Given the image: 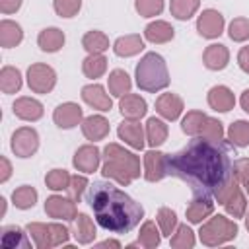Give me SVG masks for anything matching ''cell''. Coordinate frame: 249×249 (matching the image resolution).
I'll use <instances>...</instances> for the list:
<instances>
[{"label": "cell", "instance_id": "obj_22", "mask_svg": "<svg viewBox=\"0 0 249 249\" xmlns=\"http://www.w3.org/2000/svg\"><path fill=\"white\" fill-rule=\"evenodd\" d=\"M27 233L21 228H18V226H6V228H2V235H0L2 249H29L31 243L27 239Z\"/></svg>", "mask_w": 249, "mask_h": 249}, {"label": "cell", "instance_id": "obj_3", "mask_svg": "<svg viewBox=\"0 0 249 249\" xmlns=\"http://www.w3.org/2000/svg\"><path fill=\"white\" fill-rule=\"evenodd\" d=\"M134 78L140 89L156 93L163 88L169 86V72H167V64L163 60L161 54L158 53H146L140 62L136 64L134 70Z\"/></svg>", "mask_w": 249, "mask_h": 249}, {"label": "cell", "instance_id": "obj_5", "mask_svg": "<svg viewBox=\"0 0 249 249\" xmlns=\"http://www.w3.org/2000/svg\"><path fill=\"white\" fill-rule=\"evenodd\" d=\"M27 86L35 93H49L56 86V72L49 64L35 62L27 68Z\"/></svg>", "mask_w": 249, "mask_h": 249}, {"label": "cell", "instance_id": "obj_45", "mask_svg": "<svg viewBox=\"0 0 249 249\" xmlns=\"http://www.w3.org/2000/svg\"><path fill=\"white\" fill-rule=\"evenodd\" d=\"M134 8L142 18H154L161 14L163 0H134Z\"/></svg>", "mask_w": 249, "mask_h": 249}, {"label": "cell", "instance_id": "obj_32", "mask_svg": "<svg viewBox=\"0 0 249 249\" xmlns=\"http://www.w3.org/2000/svg\"><path fill=\"white\" fill-rule=\"evenodd\" d=\"M107 70V58L103 54H88L82 62V72L86 78H99Z\"/></svg>", "mask_w": 249, "mask_h": 249}, {"label": "cell", "instance_id": "obj_30", "mask_svg": "<svg viewBox=\"0 0 249 249\" xmlns=\"http://www.w3.org/2000/svg\"><path fill=\"white\" fill-rule=\"evenodd\" d=\"M107 84H109L111 95H115V97H123V95H126V93H130V86H132L130 76H128L124 70H121V68H115V70L109 74Z\"/></svg>", "mask_w": 249, "mask_h": 249}, {"label": "cell", "instance_id": "obj_18", "mask_svg": "<svg viewBox=\"0 0 249 249\" xmlns=\"http://www.w3.org/2000/svg\"><path fill=\"white\" fill-rule=\"evenodd\" d=\"M208 105L214 109V111H220V113H228L233 109L235 105V95L230 88L226 86H214L210 88L208 91Z\"/></svg>", "mask_w": 249, "mask_h": 249}, {"label": "cell", "instance_id": "obj_42", "mask_svg": "<svg viewBox=\"0 0 249 249\" xmlns=\"http://www.w3.org/2000/svg\"><path fill=\"white\" fill-rule=\"evenodd\" d=\"M195 245V233L187 224L177 226V230L171 235V247L175 249H191Z\"/></svg>", "mask_w": 249, "mask_h": 249}, {"label": "cell", "instance_id": "obj_46", "mask_svg": "<svg viewBox=\"0 0 249 249\" xmlns=\"http://www.w3.org/2000/svg\"><path fill=\"white\" fill-rule=\"evenodd\" d=\"M53 6L60 18H74L82 8V0H53Z\"/></svg>", "mask_w": 249, "mask_h": 249}, {"label": "cell", "instance_id": "obj_56", "mask_svg": "<svg viewBox=\"0 0 249 249\" xmlns=\"http://www.w3.org/2000/svg\"><path fill=\"white\" fill-rule=\"evenodd\" d=\"M97 247H115V249H119V247H121V243H119V241H115V239H105V241L97 243Z\"/></svg>", "mask_w": 249, "mask_h": 249}, {"label": "cell", "instance_id": "obj_25", "mask_svg": "<svg viewBox=\"0 0 249 249\" xmlns=\"http://www.w3.org/2000/svg\"><path fill=\"white\" fill-rule=\"evenodd\" d=\"M144 49V39L136 33H130V35H123L115 41L113 45V51L117 56H134L138 54L140 51Z\"/></svg>", "mask_w": 249, "mask_h": 249}, {"label": "cell", "instance_id": "obj_48", "mask_svg": "<svg viewBox=\"0 0 249 249\" xmlns=\"http://www.w3.org/2000/svg\"><path fill=\"white\" fill-rule=\"evenodd\" d=\"M86 187H88V179H86L84 175H72L66 193H68V196H70L74 202H80V198H82Z\"/></svg>", "mask_w": 249, "mask_h": 249}, {"label": "cell", "instance_id": "obj_1", "mask_svg": "<svg viewBox=\"0 0 249 249\" xmlns=\"http://www.w3.org/2000/svg\"><path fill=\"white\" fill-rule=\"evenodd\" d=\"M231 142L224 138H193L185 148L167 156V175L185 181L193 195L216 196L233 179Z\"/></svg>", "mask_w": 249, "mask_h": 249}, {"label": "cell", "instance_id": "obj_36", "mask_svg": "<svg viewBox=\"0 0 249 249\" xmlns=\"http://www.w3.org/2000/svg\"><path fill=\"white\" fill-rule=\"evenodd\" d=\"M101 173H103L105 177H109V179H115L119 185H124V187L132 183V175H130L121 163H117V161H113V160H105V161H103Z\"/></svg>", "mask_w": 249, "mask_h": 249}, {"label": "cell", "instance_id": "obj_50", "mask_svg": "<svg viewBox=\"0 0 249 249\" xmlns=\"http://www.w3.org/2000/svg\"><path fill=\"white\" fill-rule=\"evenodd\" d=\"M233 177L237 179V183H247L249 181V158H237L233 161Z\"/></svg>", "mask_w": 249, "mask_h": 249}, {"label": "cell", "instance_id": "obj_17", "mask_svg": "<svg viewBox=\"0 0 249 249\" xmlns=\"http://www.w3.org/2000/svg\"><path fill=\"white\" fill-rule=\"evenodd\" d=\"M156 111L165 121H175L183 113V99L177 93H161L156 99Z\"/></svg>", "mask_w": 249, "mask_h": 249}, {"label": "cell", "instance_id": "obj_24", "mask_svg": "<svg viewBox=\"0 0 249 249\" xmlns=\"http://www.w3.org/2000/svg\"><path fill=\"white\" fill-rule=\"evenodd\" d=\"M64 39H66V37H64V33H62L58 27H47V29H43V31L39 33L37 45H39V49L45 51V53H56V51L62 49Z\"/></svg>", "mask_w": 249, "mask_h": 249}, {"label": "cell", "instance_id": "obj_33", "mask_svg": "<svg viewBox=\"0 0 249 249\" xmlns=\"http://www.w3.org/2000/svg\"><path fill=\"white\" fill-rule=\"evenodd\" d=\"M12 202H14V206L19 208V210L33 208L35 202H37V191H35L31 185H21V187H18V189L12 193Z\"/></svg>", "mask_w": 249, "mask_h": 249}, {"label": "cell", "instance_id": "obj_29", "mask_svg": "<svg viewBox=\"0 0 249 249\" xmlns=\"http://www.w3.org/2000/svg\"><path fill=\"white\" fill-rule=\"evenodd\" d=\"M82 47L89 53V54H103L107 49H109V37L103 33V31H88L84 37H82Z\"/></svg>", "mask_w": 249, "mask_h": 249}, {"label": "cell", "instance_id": "obj_57", "mask_svg": "<svg viewBox=\"0 0 249 249\" xmlns=\"http://www.w3.org/2000/svg\"><path fill=\"white\" fill-rule=\"evenodd\" d=\"M245 228H247V231H249V214L245 216Z\"/></svg>", "mask_w": 249, "mask_h": 249}, {"label": "cell", "instance_id": "obj_14", "mask_svg": "<svg viewBox=\"0 0 249 249\" xmlns=\"http://www.w3.org/2000/svg\"><path fill=\"white\" fill-rule=\"evenodd\" d=\"M119 109H121V115L128 121H138L146 115L148 111V105H146V99L136 95V93H126L121 97L119 101Z\"/></svg>", "mask_w": 249, "mask_h": 249}, {"label": "cell", "instance_id": "obj_55", "mask_svg": "<svg viewBox=\"0 0 249 249\" xmlns=\"http://www.w3.org/2000/svg\"><path fill=\"white\" fill-rule=\"evenodd\" d=\"M239 103H241V109H243L245 113H249V89H245V91L241 93Z\"/></svg>", "mask_w": 249, "mask_h": 249}, {"label": "cell", "instance_id": "obj_53", "mask_svg": "<svg viewBox=\"0 0 249 249\" xmlns=\"http://www.w3.org/2000/svg\"><path fill=\"white\" fill-rule=\"evenodd\" d=\"M237 64L245 74H249V45L241 47V51L237 53Z\"/></svg>", "mask_w": 249, "mask_h": 249}, {"label": "cell", "instance_id": "obj_15", "mask_svg": "<svg viewBox=\"0 0 249 249\" xmlns=\"http://www.w3.org/2000/svg\"><path fill=\"white\" fill-rule=\"evenodd\" d=\"M117 134L130 148H134V150H142L144 148V136H146V132H144V128H142L140 123H136V121H123L119 124V128H117Z\"/></svg>", "mask_w": 249, "mask_h": 249}, {"label": "cell", "instance_id": "obj_2", "mask_svg": "<svg viewBox=\"0 0 249 249\" xmlns=\"http://www.w3.org/2000/svg\"><path fill=\"white\" fill-rule=\"evenodd\" d=\"M88 204L93 210L95 222L113 233H128L144 218L140 202L105 181H93L88 191Z\"/></svg>", "mask_w": 249, "mask_h": 249}, {"label": "cell", "instance_id": "obj_41", "mask_svg": "<svg viewBox=\"0 0 249 249\" xmlns=\"http://www.w3.org/2000/svg\"><path fill=\"white\" fill-rule=\"evenodd\" d=\"M204 119H206V115H204L202 111H189V113L183 117V121H181V128H183V132L189 134V136H196V134H200V128H202Z\"/></svg>", "mask_w": 249, "mask_h": 249}, {"label": "cell", "instance_id": "obj_39", "mask_svg": "<svg viewBox=\"0 0 249 249\" xmlns=\"http://www.w3.org/2000/svg\"><path fill=\"white\" fill-rule=\"evenodd\" d=\"M70 179H72V175L66 169H51L45 175V185L51 191H66L70 185Z\"/></svg>", "mask_w": 249, "mask_h": 249}, {"label": "cell", "instance_id": "obj_49", "mask_svg": "<svg viewBox=\"0 0 249 249\" xmlns=\"http://www.w3.org/2000/svg\"><path fill=\"white\" fill-rule=\"evenodd\" d=\"M49 228H51V239H53V247L68 243L70 231H68V228H66V226H62V224H49Z\"/></svg>", "mask_w": 249, "mask_h": 249}, {"label": "cell", "instance_id": "obj_6", "mask_svg": "<svg viewBox=\"0 0 249 249\" xmlns=\"http://www.w3.org/2000/svg\"><path fill=\"white\" fill-rule=\"evenodd\" d=\"M10 146L18 158H31L39 148V134L31 126H21L12 134Z\"/></svg>", "mask_w": 249, "mask_h": 249}, {"label": "cell", "instance_id": "obj_47", "mask_svg": "<svg viewBox=\"0 0 249 249\" xmlns=\"http://www.w3.org/2000/svg\"><path fill=\"white\" fill-rule=\"evenodd\" d=\"M200 136H206V138H224V126L218 119H212V117H206L204 123H202V128H200Z\"/></svg>", "mask_w": 249, "mask_h": 249}, {"label": "cell", "instance_id": "obj_37", "mask_svg": "<svg viewBox=\"0 0 249 249\" xmlns=\"http://www.w3.org/2000/svg\"><path fill=\"white\" fill-rule=\"evenodd\" d=\"M228 140L237 146V148H245L249 146V123L247 121H235L230 124L228 128Z\"/></svg>", "mask_w": 249, "mask_h": 249}, {"label": "cell", "instance_id": "obj_4", "mask_svg": "<svg viewBox=\"0 0 249 249\" xmlns=\"http://www.w3.org/2000/svg\"><path fill=\"white\" fill-rule=\"evenodd\" d=\"M235 235H237V224L222 214L210 218L206 224L200 226V231H198V237L206 247H218L222 243L235 239Z\"/></svg>", "mask_w": 249, "mask_h": 249}, {"label": "cell", "instance_id": "obj_23", "mask_svg": "<svg viewBox=\"0 0 249 249\" xmlns=\"http://www.w3.org/2000/svg\"><path fill=\"white\" fill-rule=\"evenodd\" d=\"M97 231H95V224L93 220L84 214V212H78L76 218H74V237L78 243L86 245V243H91L95 239Z\"/></svg>", "mask_w": 249, "mask_h": 249}, {"label": "cell", "instance_id": "obj_16", "mask_svg": "<svg viewBox=\"0 0 249 249\" xmlns=\"http://www.w3.org/2000/svg\"><path fill=\"white\" fill-rule=\"evenodd\" d=\"M202 62L208 70H224L230 62V51L222 43H212L204 49Z\"/></svg>", "mask_w": 249, "mask_h": 249}, {"label": "cell", "instance_id": "obj_43", "mask_svg": "<svg viewBox=\"0 0 249 249\" xmlns=\"http://www.w3.org/2000/svg\"><path fill=\"white\" fill-rule=\"evenodd\" d=\"M224 208H226V212H228L230 216H233V218H243V216H245V210H247V200H245L243 193L237 189V191L224 202Z\"/></svg>", "mask_w": 249, "mask_h": 249}, {"label": "cell", "instance_id": "obj_54", "mask_svg": "<svg viewBox=\"0 0 249 249\" xmlns=\"http://www.w3.org/2000/svg\"><path fill=\"white\" fill-rule=\"evenodd\" d=\"M10 175H12V163L8 161L6 156H2L0 158V183H6L10 179Z\"/></svg>", "mask_w": 249, "mask_h": 249}, {"label": "cell", "instance_id": "obj_44", "mask_svg": "<svg viewBox=\"0 0 249 249\" xmlns=\"http://www.w3.org/2000/svg\"><path fill=\"white\" fill-rule=\"evenodd\" d=\"M228 33H230V39L231 41H237V43L247 41L249 39V19L247 18H235V19H231Z\"/></svg>", "mask_w": 249, "mask_h": 249}, {"label": "cell", "instance_id": "obj_35", "mask_svg": "<svg viewBox=\"0 0 249 249\" xmlns=\"http://www.w3.org/2000/svg\"><path fill=\"white\" fill-rule=\"evenodd\" d=\"M198 6H200V0H171L169 2V12H171L173 18L185 21V19H191L195 16Z\"/></svg>", "mask_w": 249, "mask_h": 249}, {"label": "cell", "instance_id": "obj_21", "mask_svg": "<svg viewBox=\"0 0 249 249\" xmlns=\"http://www.w3.org/2000/svg\"><path fill=\"white\" fill-rule=\"evenodd\" d=\"M214 212V202L210 200V196H202V195H195V198L191 200V204L185 210V216L191 224H200L204 218H208Z\"/></svg>", "mask_w": 249, "mask_h": 249}, {"label": "cell", "instance_id": "obj_11", "mask_svg": "<svg viewBox=\"0 0 249 249\" xmlns=\"http://www.w3.org/2000/svg\"><path fill=\"white\" fill-rule=\"evenodd\" d=\"M53 121L58 128H74L76 124H80L84 121L82 107L78 103H72V101L60 103L53 113Z\"/></svg>", "mask_w": 249, "mask_h": 249}, {"label": "cell", "instance_id": "obj_19", "mask_svg": "<svg viewBox=\"0 0 249 249\" xmlns=\"http://www.w3.org/2000/svg\"><path fill=\"white\" fill-rule=\"evenodd\" d=\"M12 109L14 115L21 121H39L43 117V103L33 97H18Z\"/></svg>", "mask_w": 249, "mask_h": 249}, {"label": "cell", "instance_id": "obj_40", "mask_svg": "<svg viewBox=\"0 0 249 249\" xmlns=\"http://www.w3.org/2000/svg\"><path fill=\"white\" fill-rule=\"evenodd\" d=\"M158 226H160V230H161V235L171 237L173 231L177 230V214H175L171 208L161 206V208L158 210Z\"/></svg>", "mask_w": 249, "mask_h": 249}, {"label": "cell", "instance_id": "obj_38", "mask_svg": "<svg viewBox=\"0 0 249 249\" xmlns=\"http://www.w3.org/2000/svg\"><path fill=\"white\" fill-rule=\"evenodd\" d=\"M160 239H161V233L158 231L156 224L154 222H144L142 228H140V233H138V245L146 247V249H154L160 245Z\"/></svg>", "mask_w": 249, "mask_h": 249}, {"label": "cell", "instance_id": "obj_12", "mask_svg": "<svg viewBox=\"0 0 249 249\" xmlns=\"http://www.w3.org/2000/svg\"><path fill=\"white\" fill-rule=\"evenodd\" d=\"M99 161H101V152L97 146L93 144H84L76 150L74 158H72V163L78 171H84V173H93L97 167H99Z\"/></svg>", "mask_w": 249, "mask_h": 249}, {"label": "cell", "instance_id": "obj_34", "mask_svg": "<svg viewBox=\"0 0 249 249\" xmlns=\"http://www.w3.org/2000/svg\"><path fill=\"white\" fill-rule=\"evenodd\" d=\"M27 231H29L31 239L35 241V245H37L39 249H49V247H53V239H51V228H49V224L29 222V224H27Z\"/></svg>", "mask_w": 249, "mask_h": 249}, {"label": "cell", "instance_id": "obj_13", "mask_svg": "<svg viewBox=\"0 0 249 249\" xmlns=\"http://www.w3.org/2000/svg\"><path fill=\"white\" fill-rule=\"evenodd\" d=\"M82 99L89 107H93L97 111H109L113 107V101H111L109 93H105L103 86H99V84H88V86H84L82 88Z\"/></svg>", "mask_w": 249, "mask_h": 249}, {"label": "cell", "instance_id": "obj_10", "mask_svg": "<svg viewBox=\"0 0 249 249\" xmlns=\"http://www.w3.org/2000/svg\"><path fill=\"white\" fill-rule=\"evenodd\" d=\"M167 175V154L160 150H148L144 154V177L146 181H161Z\"/></svg>", "mask_w": 249, "mask_h": 249}, {"label": "cell", "instance_id": "obj_51", "mask_svg": "<svg viewBox=\"0 0 249 249\" xmlns=\"http://www.w3.org/2000/svg\"><path fill=\"white\" fill-rule=\"evenodd\" d=\"M237 189H239V185H237V179L233 177L230 183H226V185L216 193V200H218V204H224V202H226V200H228V198H230Z\"/></svg>", "mask_w": 249, "mask_h": 249}, {"label": "cell", "instance_id": "obj_31", "mask_svg": "<svg viewBox=\"0 0 249 249\" xmlns=\"http://www.w3.org/2000/svg\"><path fill=\"white\" fill-rule=\"evenodd\" d=\"M21 88V72L14 66H4L0 70V89L4 93H16Z\"/></svg>", "mask_w": 249, "mask_h": 249}, {"label": "cell", "instance_id": "obj_52", "mask_svg": "<svg viewBox=\"0 0 249 249\" xmlns=\"http://www.w3.org/2000/svg\"><path fill=\"white\" fill-rule=\"evenodd\" d=\"M21 8V0H0V12L2 14H14Z\"/></svg>", "mask_w": 249, "mask_h": 249}, {"label": "cell", "instance_id": "obj_58", "mask_svg": "<svg viewBox=\"0 0 249 249\" xmlns=\"http://www.w3.org/2000/svg\"><path fill=\"white\" fill-rule=\"evenodd\" d=\"M245 191H247V195H249V181L245 183Z\"/></svg>", "mask_w": 249, "mask_h": 249}, {"label": "cell", "instance_id": "obj_8", "mask_svg": "<svg viewBox=\"0 0 249 249\" xmlns=\"http://www.w3.org/2000/svg\"><path fill=\"white\" fill-rule=\"evenodd\" d=\"M45 212H47L49 218L64 220V222L74 220L76 214H78L76 202L70 196H60V195H53L45 200Z\"/></svg>", "mask_w": 249, "mask_h": 249}, {"label": "cell", "instance_id": "obj_26", "mask_svg": "<svg viewBox=\"0 0 249 249\" xmlns=\"http://www.w3.org/2000/svg\"><path fill=\"white\" fill-rule=\"evenodd\" d=\"M23 39V31L21 25L12 21V19H2L0 21V45L4 49H12L18 47Z\"/></svg>", "mask_w": 249, "mask_h": 249}, {"label": "cell", "instance_id": "obj_28", "mask_svg": "<svg viewBox=\"0 0 249 249\" xmlns=\"http://www.w3.org/2000/svg\"><path fill=\"white\" fill-rule=\"evenodd\" d=\"M146 140L152 148H158L161 146L165 140H167V124L161 121V119H156V117H150L146 121Z\"/></svg>", "mask_w": 249, "mask_h": 249}, {"label": "cell", "instance_id": "obj_9", "mask_svg": "<svg viewBox=\"0 0 249 249\" xmlns=\"http://www.w3.org/2000/svg\"><path fill=\"white\" fill-rule=\"evenodd\" d=\"M224 23H226L224 21V16L218 10L208 8V10H202V14L198 16V19H196V31L204 39H216V37L222 35Z\"/></svg>", "mask_w": 249, "mask_h": 249}, {"label": "cell", "instance_id": "obj_27", "mask_svg": "<svg viewBox=\"0 0 249 249\" xmlns=\"http://www.w3.org/2000/svg\"><path fill=\"white\" fill-rule=\"evenodd\" d=\"M173 35H175V29H173L167 21H161V19H156V21L148 23L146 29H144V37H146L150 43H158V45L171 41Z\"/></svg>", "mask_w": 249, "mask_h": 249}, {"label": "cell", "instance_id": "obj_20", "mask_svg": "<svg viewBox=\"0 0 249 249\" xmlns=\"http://www.w3.org/2000/svg\"><path fill=\"white\" fill-rule=\"evenodd\" d=\"M82 132L91 142L103 140L109 134V121L103 115H89L82 121Z\"/></svg>", "mask_w": 249, "mask_h": 249}, {"label": "cell", "instance_id": "obj_7", "mask_svg": "<svg viewBox=\"0 0 249 249\" xmlns=\"http://www.w3.org/2000/svg\"><path fill=\"white\" fill-rule=\"evenodd\" d=\"M103 158L121 163V165L132 175V179L140 177V160H138V156H134L132 152L124 150L123 146H119V144H115V142H109V144L103 148Z\"/></svg>", "mask_w": 249, "mask_h": 249}]
</instances>
